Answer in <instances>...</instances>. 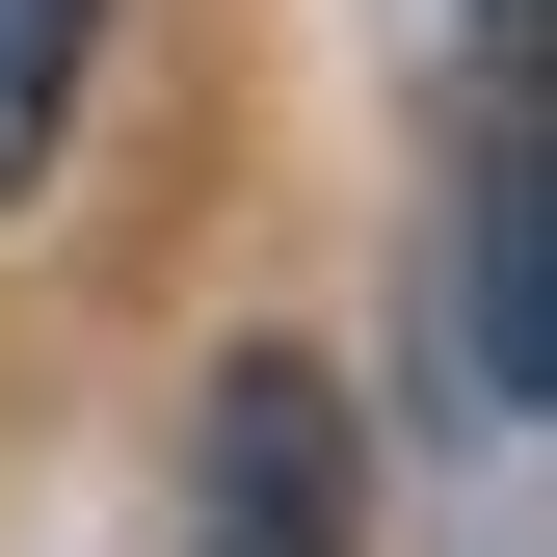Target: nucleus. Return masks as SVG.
Returning a JSON list of instances; mask_svg holds the SVG:
<instances>
[{
  "label": "nucleus",
  "mask_w": 557,
  "mask_h": 557,
  "mask_svg": "<svg viewBox=\"0 0 557 557\" xmlns=\"http://www.w3.org/2000/svg\"><path fill=\"white\" fill-rule=\"evenodd\" d=\"M186 557H372V478H345V372H319V345H239V372H213Z\"/></svg>",
  "instance_id": "nucleus-1"
},
{
  "label": "nucleus",
  "mask_w": 557,
  "mask_h": 557,
  "mask_svg": "<svg viewBox=\"0 0 557 557\" xmlns=\"http://www.w3.org/2000/svg\"><path fill=\"white\" fill-rule=\"evenodd\" d=\"M557 372V265H531V107H478V398Z\"/></svg>",
  "instance_id": "nucleus-2"
},
{
  "label": "nucleus",
  "mask_w": 557,
  "mask_h": 557,
  "mask_svg": "<svg viewBox=\"0 0 557 557\" xmlns=\"http://www.w3.org/2000/svg\"><path fill=\"white\" fill-rule=\"evenodd\" d=\"M81 27H107V0H0V186H27L53 107H81Z\"/></svg>",
  "instance_id": "nucleus-3"
}]
</instances>
